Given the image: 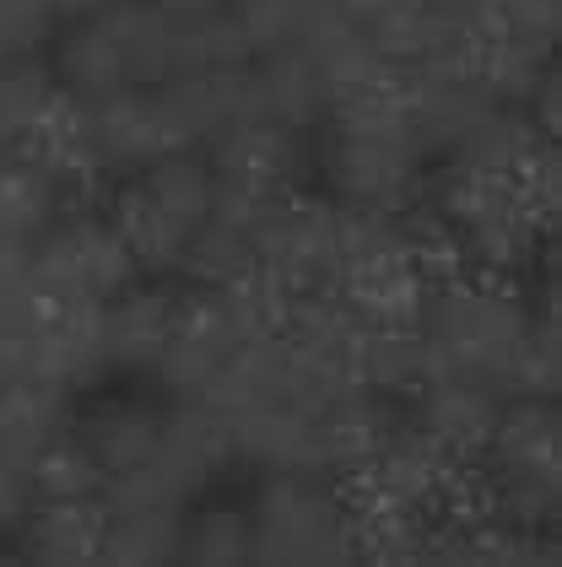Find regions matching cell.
Masks as SVG:
<instances>
[{"label": "cell", "instance_id": "9c48e42d", "mask_svg": "<svg viewBox=\"0 0 562 567\" xmlns=\"http://www.w3.org/2000/svg\"><path fill=\"white\" fill-rule=\"evenodd\" d=\"M33 287L43 303H114L130 281H141V265L130 255L114 217H60L39 244H28Z\"/></svg>", "mask_w": 562, "mask_h": 567}, {"label": "cell", "instance_id": "ba28073f", "mask_svg": "<svg viewBox=\"0 0 562 567\" xmlns=\"http://www.w3.org/2000/svg\"><path fill=\"white\" fill-rule=\"evenodd\" d=\"M466 476L454 460H443L428 437L406 427V416L389 427V437L346 476V492L357 497L368 524H422L443 503L466 492Z\"/></svg>", "mask_w": 562, "mask_h": 567}, {"label": "cell", "instance_id": "d6986e66", "mask_svg": "<svg viewBox=\"0 0 562 567\" xmlns=\"http://www.w3.org/2000/svg\"><path fill=\"white\" fill-rule=\"evenodd\" d=\"M60 433H71V390L33 379V373L0 384V454L6 460H17L33 476V460Z\"/></svg>", "mask_w": 562, "mask_h": 567}, {"label": "cell", "instance_id": "277c9868", "mask_svg": "<svg viewBox=\"0 0 562 567\" xmlns=\"http://www.w3.org/2000/svg\"><path fill=\"white\" fill-rule=\"evenodd\" d=\"M54 82L71 103L157 87L173 76V22L157 0H103L54 39Z\"/></svg>", "mask_w": 562, "mask_h": 567}, {"label": "cell", "instance_id": "8fae6325", "mask_svg": "<svg viewBox=\"0 0 562 567\" xmlns=\"http://www.w3.org/2000/svg\"><path fill=\"white\" fill-rule=\"evenodd\" d=\"M238 347H244V330H238V313L227 303V292L222 287H190V292H178L168 347L157 357L152 379L168 390V400H201Z\"/></svg>", "mask_w": 562, "mask_h": 567}, {"label": "cell", "instance_id": "7c38bea8", "mask_svg": "<svg viewBox=\"0 0 562 567\" xmlns=\"http://www.w3.org/2000/svg\"><path fill=\"white\" fill-rule=\"evenodd\" d=\"M357 28L395 82L443 65L476 39V28L454 11V0H362Z\"/></svg>", "mask_w": 562, "mask_h": 567}, {"label": "cell", "instance_id": "44dd1931", "mask_svg": "<svg viewBox=\"0 0 562 567\" xmlns=\"http://www.w3.org/2000/svg\"><path fill=\"white\" fill-rule=\"evenodd\" d=\"M71 184L43 157H0V238L6 244H39L60 221Z\"/></svg>", "mask_w": 562, "mask_h": 567}, {"label": "cell", "instance_id": "f1b7e54d", "mask_svg": "<svg viewBox=\"0 0 562 567\" xmlns=\"http://www.w3.org/2000/svg\"><path fill=\"white\" fill-rule=\"evenodd\" d=\"M157 11H163L168 22H201V17L233 11V0H157Z\"/></svg>", "mask_w": 562, "mask_h": 567}, {"label": "cell", "instance_id": "484cf974", "mask_svg": "<svg viewBox=\"0 0 562 567\" xmlns=\"http://www.w3.org/2000/svg\"><path fill=\"white\" fill-rule=\"evenodd\" d=\"M60 28L54 0H0V65L11 60H39V49Z\"/></svg>", "mask_w": 562, "mask_h": 567}, {"label": "cell", "instance_id": "83f0119b", "mask_svg": "<svg viewBox=\"0 0 562 567\" xmlns=\"http://www.w3.org/2000/svg\"><path fill=\"white\" fill-rule=\"evenodd\" d=\"M28 508H33V476H28L17 460H6V454H0V529H6V524H17Z\"/></svg>", "mask_w": 562, "mask_h": 567}, {"label": "cell", "instance_id": "cb8c5ba5", "mask_svg": "<svg viewBox=\"0 0 562 567\" xmlns=\"http://www.w3.org/2000/svg\"><path fill=\"white\" fill-rule=\"evenodd\" d=\"M173 567H255L249 519L238 508H206V514L184 519Z\"/></svg>", "mask_w": 562, "mask_h": 567}, {"label": "cell", "instance_id": "603a6c76", "mask_svg": "<svg viewBox=\"0 0 562 567\" xmlns=\"http://www.w3.org/2000/svg\"><path fill=\"white\" fill-rule=\"evenodd\" d=\"M184 514L178 508H103V567H173Z\"/></svg>", "mask_w": 562, "mask_h": 567}, {"label": "cell", "instance_id": "7a4b0ae2", "mask_svg": "<svg viewBox=\"0 0 562 567\" xmlns=\"http://www.w3.org/2000/svg\"><path fill=\"white\" fill-rule=\"evenodd\" d=\"M319 125H325L319 174L336 206L362 217H411L422 206L432 157L395 82L330 103Z\"/></svg>", "mask_w": 562, "mask_h": 567}, {"label": "cell", "instance_id": "ac0fdd59", "mask_svg": "<svg viewBox=\"0 0 562 567\" xmlns=\"http://www.w3.org/2000/svg\"><path fill=\"white\" fill-rule=\"evenodd\" d=\"M163 416H168V405H152V400H98L71 433L82 437V449L92 454L98 476L114 481V476L141 471L157 454Z\"/></svg>", "mask_w": 562, "mask_h": 567}, {"label": "cell", "instance_id": "5bb4252c", "mask_svg": "<svg viewBox=\"0 0 562 567\" xmlns=\"http://www.w3.org/2000/svg\"><path fill=\"white\" fill-rule=\"evenodd\" d=\"M206 163L216 178H233V184H255L270 195H298V174L308 163V146L298 131L287 125H270L259 114H244L233 125H222L206 146Z\"/></svg>", "mask_w": 562, "mask_h": 567}, {"label": "cell", "instance_id": "ffe728a7", "mask_svg": "<svg viewBox=\"0 0 562 567\" xmlns=\"http://www.w3.org/2000/svg\"><path fill=\"white\" fill-rule=\"evenodd\" d=\"M351 379L368 394H385V400H406L417 390L428 379V347H422L417 319L411 324H368V319H357Z\"/></svg>", "mask_w": 562, "mask_h": 567}, {"label": "cell", "instance_id": "5b68a950", "mask_svg": "<svg viewBox=\"0 0 562 567\" xmlns=\"http://www.w3.org/2000/svg\"><path fill=\"white\" fill-rule=\"evenodd\" d=\"M212 195L216 174L206 152H178V157H163L125 178V189L114 200V227L125 233L141 276L178 281V265L212 217Z\"/></svg>", "mask_w": 562, "mask_h": 567}, {"label": "cell", "instance_id": "2e32d148", "mask_svg": "<svg viewBox=\"0 0 562 567\" xmlns=\"http://www.w3.org/2000/svg\"><path fill=\"white\" fill-rule=\"evenodd\" d=\"M173 313H178V292H173L168 281H130L114 303H103L109 368L152 373L157 357H163V347H168Z\"/></svg>", "mask_w": 562, "mask_h": 567}, {"label": "cell", "instance_id": "e0dca14e", "mask_svg": "<svg viewBox=\"0 0 562 567\" xmlns=\"http://www.w3.org/2000/svg\"><path fill=\"white\" fill-rule=\"evenodd\" d=\"M249 103H255L259 120L303 135L330 114V87H325L319 65L298 44H287L249 60Z\"/></svg>", "mask_w": 562, "mask_h": 567}, {"label": "cell", "instance_id": "4dcf8cb0", "mask_svg": "<svg viewBox=\"0 0 562 567\" xmlns=\"http://www.w3.org/2000/svg\"><path fill=\"white\" fill-rule=\"evenodd\" d=\"M0 567H33V563H28L22 551H0Z\"/></svg>", "mask_w": 562, "mask_h": 567}, {"label": "cell", "instance_id": "9a60e30c", "mask_svg": "<svg viewBox=\"0 0 562 567\" xmlns=\"http://www.w3.org/2000/svg\"><path fill=\"white\" fill-rule=\"evenodd\" d=\"M33 379H49L60 390H82L109 373L103 347V308L98 303H43L33 319Z\"/></svg>", "mask_w": 562, "mask_h": 567}, {"label": "cell", "instance_id": "3957f363", "mask_svg": "<svg viewBox=\"0 0 562 567\" xmlns=\"http://www.w3.org/2000/svg\"><path fill=\"white\" fill-rule=\"evenodd\" d=\"M255 567H362L368 519L336 476H265L249 503Z\"/></svg>", "mask_w": 562, "mask_h": 567}, {"label": "cell", "instance_id": "6da1fadb", "mask_svg": "<svg viewBox=\"0 0 562 567\" xmlns=\"http://www.w3.org/2000/svg\"><path fill=\"white\" fill-rule=\"evenodd\" d=\"M417 330L428 373H460L498 394H558V319L552 298L524 303L492 270H449L428 281Z\"/></svg>", "mask_w": 562, "mask_h": 567}, {"label": "cell", "instance_id": "d4e9b609", "mask_svg": "<svg viewBox=\"0 0 562 567\" xmlns=\"http://www.w3.org/2000/svg\"><path fill=\"white\" fill-rule=\"evenodd\" d=\"M98 492H103V476L76 433H60L33 460V503H92Z\"/></svg>", "mask_w": 562, "mask_h": 567}, {"label": "cell", "instance_id": "f546056e", "mask_svg": "<svg viewBox=\"0 0 562 567\" xmlns=\"http://www.w3.org/2000/svg\"><path fill=\"white\" fill-rule=\"evenodd\" d=\"M60 6V22H76V17H86V11H98L103 0H54Z\"/></svg>", "mask_w": 562, "mask_h": 567}, {"label": "cell", "instance_id": "7402d4cb", "mask_svg": "<svg viewBox=\"0 0 562 567\" xmlns=\"http://www.w3.org/2000/svg\"><path fill=\"white\" fill-rule=\"evenodd\" d=\"M22 557L33 567H103V503H33Z\"/></svg>", "mask_w": 562, "mask_h": 567}, {"label": "cell", "instance_id": "4316f807", "mask_svg": "<svg viewBox=\"0 0 562 567\" xmlns=\"http://www.w3.org/2000/svg\"><path fill=\"white\" fill-rule=\"evenodd\" d=\"M487 563L492 567H558V546L546 529H519V524H481Z\"/></svg>", "mask_w": 562, "mask_h": 567}, {"label": "cell", "instance_id": "52a82bcc", "mask_svg": "<svg viewBox=\"0 0 562 567\" xmlns=\"http://www.w3.org/2000/svg\"><path fill=\"white\" fill-rule=\"evenodd\" d=\"M76 146H82L86 178H130L141 168H152V163H163V157L195 152V141L184 131L163 82L82 103Z\"/></svg>", "mask_w": 562, "mask_h": 567}, {"label": "cell", "instance_id": "8992f818", "mask_svg": "<svg viewBox=\"0 0 562 567\" xmlns=\"http://www.w3.org/2000/svg\"><path fill=\"white\" fill-rule=\"evenodd\" d=\"M558 405L541 394H514L476 460V486L487 514L519 529H546L558 514Z\"/></svg>", "mask_w": 562, "mask_h": 567}, {"label": "cell", "instance_id": "4fadbf2b", "mask_svg": "<svg viewBox=\"0 0 562 567\" xmlns=\"http://www.w3.org/2000/svg\"><path fill=\"white\" fill-rule=\"evenodd\" d=\"M503 405H509V394H498L492 384H476L460 373H428L400 400V416L417 437H428L443 460H454L460 471H476Z\"/></svg>", "mask_w": 562, "mask_h": 567}, {"label": "cell", "instance_id": "30bf717a", "mask_svg": "<svg viewBox=\"0 0 562 567\" xmlns=\"http://www.w3.org/2000/svg\"><path fill=\"white\" fill-rule=\"evenodd\" d=\"M341 221H346V212L336 200L287 195L270 212V221L259 227L255 276L270 292H282L287 303H298V298H330L336 260H341Z\"/></svg>", "mask_w": 562, "mask_h": 567}]
</instances>
